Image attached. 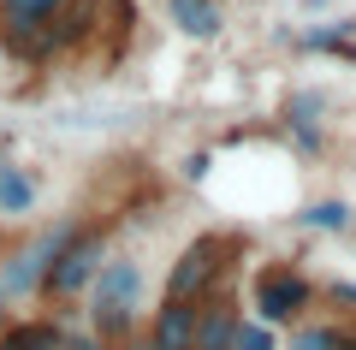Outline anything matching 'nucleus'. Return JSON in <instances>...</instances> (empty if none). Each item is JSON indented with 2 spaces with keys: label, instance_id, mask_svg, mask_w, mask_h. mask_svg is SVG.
Returning a JSON list of instances; mask_svg holds the SVG:
<instances>
[{
  "label": "nucleus",
  "instance_id": "obj_1",
  "mask_svg": "<svg viewBox=\"0 0 356 350\" xmlns=\"http://www.w3.org/2000/svg\"><path fill=\"white\" fill-rule=\"evenodd\" d=\"M232 255H243V238H220V232H202L178 250L172 273H166V303H202L208 291L226 285Z\"/></svg>",
  "mask_w": 356,
  "mask_h": 350
},
{
  "label": "nucleus",
  "instance_id": "obj_2",
  "mask_svg": "<svg viewBox=\"0 0 356 350\" xmlns=\"http://www.w3.org/2000/svg\"><path fill=\"white\" fill-rule=\"evenodd\" d=\"M137 291H143V267L137 262H113L107 255L102 273L89 279V326H95V338H107V344H119V338L131 333V309H137Z\"/></svg>",
  "mask_w": 356,
  "mask_h": 350
},
{
  "label": "nucleus",
  "instance_id": "obj_3",
  "mask_svg": "<svg viewBox=\"0 0 356 350\" xmlns=\"http://www.w3.org/2000/svg\"><path fill=\"white\" fill-rule=\"evenodd\" d=\"M107 244H113L107 225H77L65 238V250L54 255L48 279H42V297H83L89 279L102 273V262H107Z\"/></svg>",
  "mask_w": 356,
  "mask_h": 350
},
{
  "label": "nucleus",
  "instance_id": "obj_4",
  "mask_svg": "<svg viewBox=\"0 0 356 350\" xmlns=\"http://www.w3.org/2000/svg\"><path fill=\"white\" fill-rule=\"evenodd\" d=\"M72 232H77V220H60L54 232H42V238H30L24 250L13 255V267L0 273V291H6V297H24V291H36V297H42V279H48L54 255L65 250V238H72Z\"/></svg>",
  "mask_w": 356,
  "mask_h": 350
},
{
  "label": "nucleus",
  "instance_id": "obj_5",
  "mask_svg": "<svg viewBox=\"0 0 356 350\" xmlns=\"http://www.w3.org/2000/svg\"><path fill=\"white\" fill-rule=\"evenodd\" d=\"M309 303H315V285H309L297 267H267V273L255 279V309H261V321H267V326L297 321Z\"/></svg>",
  "mask_w": 356,
  "mask_h": 350
},
{
  "label": "nucleus",
  "instance_id": "obj_6",
  "mask_svg": "<svg viewBox=\"0 0 356 350\" xmlns=\"http://www.w3.org/2000/svg\"><path fill=\"white\" fill-rule=\"evenodd\" d=\"M232 338H238V303L220 285L196 303V344L191 350H232Z\"/></svg>",
  "mask_w": 356,
  "mask_h": 350
},
{
  "label": "nucleus",
  "instance_id": "obj_7",
  "mask_svg": "<svg viewBox=\"0 0 356 350\" xmlns=\"http://www.w3.org/2000/svg\"><path fill=\"white\" fill-rule=\"evenodd\" d=\"M161 13L178 36H191V42H214L226 30V6L220 0H161Z\"/></svg>",
  "mask_w": 356,
  "mask_h": 350
},
{
  "label": "nucleus",
  "instance_id": "obj_8",
  "mask_svg": "<svg viewBox=\"0 0 356 350\" xmlns=\"http://www.w3.org/2000/svg\"><path fill=\"white\" fill-rule=\"evenodd\" d=\"M154 350H191L196 344V303H166L149 326Z\"/></svg>",
  "mask_w": 356,
  "mask_h": 350
},
{
  "label": "nucleus",
  "instance_id": "obj_9",
  "mask_svg": "<svg viewBox=\"0 0 356 350\" xmlns=\"http://www.w3.org/2000/svg\"><path fill=\"white\" fill-rule=\"evenodd\" d=\"M36 208V178L30 166H6L0 173V214H30Z\"/></svg>",
  "mask_w": 356,
  "mask_h": 350
},
{
  "label": "nucleus",
  "instance_id": "obj_10",
  "mask_svg": "<svg viewBox=\"0 0 356 350\" xmlns=\"http://www.w3.org/2000/svg\"><path fill=\"white\" fill-rule=\"evenodd\" d=\"M0 350H60V326H54V321L0 326Z\"/></svg>",
  "mask_w": 356,
  "mask_h": 350
},
{
  "label": "nucleus",
  "instance_id": "obj_11",
  "mask_svg": "<svg viewBox=\"0 0 356 350\" xmlns=\"http://www.w3.org/2000/svg\"><path fill=\"white\" fill-rule=\"evenodd\" d=\"M297 42H303L309 54H344V48L356 42V18H332V24H315V30H303Z\"/></svg>",
  "mask_w": 356,
  "mask_h": 350
},
{
  "label": "nucleus",
  "instance_id": "obj_12",
  "mask_svg": "<svg viewBox=\"0 0 356 350\" xmlns=\"http://www.w3.org/2000/svg\"><path fill=\"white\" fill-rule=\"evenodd\" d=\"M297 220L309 225V232H344L350 225V202H339V196H327V202H309Z\"/></svg>",
  "mask_w": 356,
  "mask_h": 350
},
{
  "label": "nucleus",
  "instance_id": "obj_13",
  "mask_svg": "<svg viewBox=\"0 0 356 350\" xmlns=\"http://www.w3.org/2000/svg\"><path fill=\"white\" fill-rule=\"evenodd\" d=\"M60 6H72V0H0V18H18V24H30V18H54Z\"/></svg>",
  "mask_w": 356,
  "mask_h": 350
},
{
  "label": "nucleus",
  "instance_id": "obj_14",
  "mask_svg": "<svg viewBox=\"0 0 356 350\" xmlns=\"http://www.w3.org/2000/svg\"><path fill=\"white\" fill-rule=\"evenodd\" d=\"M344 333H332V326H303V333L291 338V350H339Z\"/></svg>",
  "mask_w": 356,
  "mask_h": 350
},
{
  "label": "nucleus",
  "instance_id": "obj_15",
  "mask_svg": "<svg viewBox=\"0 0 356 350\" xmlns=\"http://www.w3.org/2000/svg\"><path fill=\"white\" fill-rule=\"evenodd\" d=\"M232 350H280V344H273V333H267V321H261V326L238 321V338H232Z\"/></svg>",
  "mask_w": 356,
  "mask_h": 350
},
{
  "label": "nucleus",
  "instance_id": "obj_16",
  "mask_svg": "<svg viewBox=\"0 0 356 350\" xmlns=\"http://www.w3.org/2000/svg\"><path fill=\"white\" fill-rule=\"evenodd\" d=\"M184 178H191V184H202V178H208V154H191V166H184Z\"/></svg>",
  "mask_w": 356,
  "mask_h": 350
},
{
  "label": "nucleus",
  "instance_id": "obj_17",
  "mask_svg": "<svg viewBox=\"0 0 356 350\" xmlns=\"http://www.w3.org/2000/svg\"><path fill=\"white\" fill-rule=\"evenodd\" d=\"M119 350H154V338H137V333H125V338H119Z\"/></svg>",
  "mask_w": 356,
  "mask_h": 350
},
{
  "label": "nucleus",
  "instance_id": "obj_18",
  "mask_svg": "<svg viewBox=\"0 0 356 350\" xmlns=\"http://www.w3.org/2000/svg\"><path fill=\"white\" fill-rule=\"evenodd\" d=\"M332 297H339V303H356V285H332Z\"/></svg>",
  "mask_w": 356,
  "mask_h": 350
},
{
  "label": "nucleus",
  "instance_id": "obj_19",
  "mask_svg": "<svg viewBox=\"0 0 356 350\" xmlns=\"http://www.w3.org/2000/svg\"><path fill=\"white\" fill-rule=\"evenodd\" d=\"M6 166H13V154H6V149H0V173H6Z\"/></svg>",
  "mask_w": 356,
  "mask_h": 350
},
{
  "label": "nucleus",
  "instance_id": "obj_20",
  "mask_svg": "<svg viewBox=\"0 0 356 350\" xmlns=\"http://www.w3.org/2000/svg\"><path fill=\"white\" fill-rule=\"evenodd\" d=\"M339 350H356V338H339Z\"/></svg>",
  "mask_w": 356,
  "mask_h": 350
},
{
  "label": "nucleus",
  "instance_id": "obj_21",
  "mask_svg": "<svg viewBox=\"0 0 356 350\" xmlns=\"http://www.w3.org/2000/svg\"><path fill=\"white\" fill-rule=\"evenodd\" d=\"M0 326H6V303H0Z\"/></svg>",
  "mask_w": 356,
  "mask_h": 350
}]
</instances>
